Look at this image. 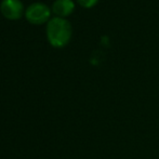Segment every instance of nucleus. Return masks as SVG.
<instances>
[{
	"label": "nucleus",
	"mask_w": 159,
	"mask_h": 159,
	"mask_svg": "<svg viewBox=\"0 0 159 159\" xmlns=\"http://www.w3.org/2000/svg\"><path fill=\"white\" fill-rule=\"evenodd\" d=\"M98 0H77V2L84 8H92L93 6H95L96 2Z\"/></svg>",
	"instance_id": "39448f33"
},
{
	"label": "nucleus",
	"mask_w": 159,
	"mask_h": 159,
	"mask_svg": "<svg viewBox=\"0 0 159 159\" xmlns=\"http://www.w3.org/2000/svg\"><path fill=\"white\" fill-rule=\"evenodd\" d=\"M50 15V8L42 2H35L30 4L25 10V17L27 19V21L36 25L49 22Z\"/></svg>",
	"instance_id": "f03ea898"
},
{
	"label": "nucleus",
	"mask_w": 159,
	"mask_h": 159,
	"mask_svg": "<svg viewBox=\"0 0 159 159\" xmlns=\"http://www.w3.org/2000/svg\"><path fill=\"white\" fill-rule=\"evenodd\" d=\"M52 10L60 17H65L74 12L75 3L73 0H55L52 4Z\"/></svg>",
	"instance_id": "20e7f679"
},
{
	"label": "nucleus",
	"mask_w": 159,
	"mask_h": 159,
	"mask_svg": "<svg viewBox=\"0 0 159 159\" xmlns=\"http://www.w3.org/2000/svg\"><path fill=\"white\" fill-rule=\"evenodd\" d=\"M2 15L9 20H19L24 12V6L21 0H2L0 3Z\"/></svg>",
	"instance_id": "7ed1b4c3"
},
{
	"label": "nucleus",
	"mask_w": 159,
	"mask_h": 159,
	"mask_svg": "<svg viewBox=\"0 0 159 159\" xmlns=\"http://www.w3.org/2000/svg\"><path fill=\"white\" fill-rule=\"evenodd\" d=\"M71 37V25L64 17H52L47 24V38L51 46L62 48L69 42Z\"/></svg>",
	"instance_id": "f257e3e1"
}]
</instances>
